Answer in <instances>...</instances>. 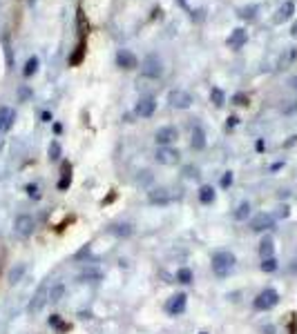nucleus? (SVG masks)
Masks as SVG:
<instances>
[{
  "label": "nucleus",
  "instance_id": "40",
  "mask_svg": "<svg viewBox=\"0 0 297 334\" xmlns=\"http://www.w3.org/2000/svg\"><path fill=\"white\" fill-rule=\"evenodd\" d=\"M291 272H293V274H297V256H295V259H293V265H291Z\"/></svg>",
  "mask_w": 297,
  "mask_h": 334
},
{
  "label": "nucleus",
  "instance_id": "27",
  "mask_svg": "<svg viewBox=\"0 0 297 334\" xmlns=\"http://www.w3.org/2000/svg\"><path fill=\"white\" fill-rule=\"evenodd\" d=\"M25 270H27V267L22 265V263H18L16 267H11V270H9V277H7V281H9V285H16V283L20 281L22 277H25Z\"/></svg>",
  "mask_w": 297,
  "mask_h": 334
},
{
  "label": "nucleus",
  "instance_id": "13",
  "mask_svg": "<svg viewBox=\"0 0 297 334\" xmlns=\"http://www.w3.org/2000/svg\"><path fill=\"white\" fill-rule=\"evenodd\" d=\"M293 14H295V2H293V0H286V2L275 11L273 22H275V25H284V22H288L293 18Z\"/></svg>",
  "mask_w": 297,
  "mask_h": 334
},
{
  "label": "nucleus",
  "instance_id": "5",
  "mask_svg": "<svg viewBox=\"0 0 297 334\" xmlns=\"http://www.w3.org/2000/svg\"><path fill=\"white\" fill-rule=\"evenodd\" d=\"M248 227H250V232H255V234L268 232V230L275 227V216L268 214V212H259V214H255L253 219L248 221Z\"/></svg>",
  "mask_w": 297,
  "mask_h": 334
},
{
  "label": "nucleus",
  "instance_id": "11",
  "mask_svg": "<svg viewBox=\"0 0 297 334\" xmlns=\"http://www.w3.org/2000/svg\"><path fill=\"white\" fill-rule=\"evenodd\" d=\"M45 303H49V285L47 283H42L40 287H38V292L34 294V298L29 301V312H40L42 308H45Z\"/></svg>",
  "mask_w": 297,
  "mask_h": 334
},
{
  "label": "nucleus",
  "instance_id": "41",
  "mask_svg": "<svg viewBox=\"0 0 297 334\" xmlns=\"http://www.w3.org/2000/svg\"><path fill=\"white\" fill-rule=\"evenodd\" d=\"M27 96H29V89L22 87V89H20V98H27Z\"/></svg>",
  "mask_w": 297,
  "mask_h": 334
},
{
  "label": "nucleus",
  "instance_id": "2",
  "mask_svg": "<svg viewBox=\"0 0 297 334\" xmlns=\"http://www.w3.org/2000/svg\"><path fill=\"white\" fill-rule=\"evenodd\" d=\"M277 303H279V292L273 290V287H266V290H261V292L255 297L253 308L257 310V312H268V310L275 308Z\"/></svg>",
  "mask_w": 297,
  "mask_h": 334
},
{
  "label": "nucleus",
  "instance_id": "19",
  "mask_svg": "<svg viewBox=\"0 0 297 334\" xmlns=\"http://www.w3.org/2000/svg\"><path fill=\"white\" fill-rule=\"evenodd\" d=\"M65 292H67V287H65V283H54V285H49V303H60L65 298Z\"/></svg>",
  "mask_w": 297,
  "mask_h": 334
},
{
  "label": "nucleus",
  "instance_id": "8",
  "mask_svg": "<svg viewBox=\"0 0 297 334\" xmlns=\"http://www.w3.org/2000/svg\"><path fill=\"white\" fill-rule=\"evenodd\" d=\"M34 227H36V223H34V216H29V214H18L16 221H14V232H16L20 239L32 236Z\"/></svg>",
  "mask_w": 297,
  "mask_h": 334
},
{
  "label": "nucleus",
  "instance_id": "37",
  "mask_svg": "<svg viewBox=\"0 0 297 334\" xmlns=\"http://www.w3.org/2000/svg\"><path fill=\"white\" fill-rule=\"evenodd\" d=\"M237 123H239V118H237V116H230V118H228V123H226V127H228V130H233V127L237 125Z\"/></svg>",
  "mask_w": 297,
  "mask_h": 334
},
{
  "label": "nucleus",
  "instance_id": "24",
  "mask_svg": "<svg viewBox=\"0 0 297 334\" xmlns=\"http://www.w3.org/2000/svg\"><path fill=\"white\" fill-rule=\"evenodd\" d=\"M38 67H40V60H38V56H32V58H27V63H25V69H22V76H25V78H32L34 74L38 72Z\"/></svg>",
  "mask_w": 297,
  "mask_h": 334
},
{
  "label": "nucleus",
  "instance_id": "9",
  "mask_svg": "<svg viewBox=\"0 0 297 334\" xmlns=\"http://www.w3.org/2000/svg\"><path fill=\"white\" fill-rule=\"evenodd\" d=\"M154 158H157V163H159V165L172 167V165H177V163L181 161V151L175 149V147H159V149H157V154H154Z\"/></svg>",
  "mask_w": 297,
  "mask_h": 334
},
{
  "label": "nucleus",
  "instance_id": "20",
  "mask_svg": "<svg viewBox=\"0 0 297 334\" xmlns=\"http://www.w3.org/2000/svg\"><path fill=\"white\" fill-rule=\"evenodd\" d=\"M107 232H110V234H114V236H119V239H127V236L134 234V227L130 223H117V225H112Z\"/></svg>",
  "mask_w": 297,
  "mask_h": 334
},
{
  "label": "nucleus",
  "instance_id": "38",
  "mask_svg": "<svg viewBox=\"0 0 297 334\" xmlns=\"http://www.w3.org/2000/svg\"><path fill=\"white\" fill-rule=\"evenodd\" d=\"M288 85H291V87L297 92V76H291V78H288Z\"/></svg>",
  "mask_w": 297,
  "mask_h": 334
},
{
  "label": "nucleus",
  "instance_id": "43",
  "mask_svg": "<svg viewBox=\"0 0 297 334\" xmlns=\"http://www.w3.org/2000/svg\"><path fill=\"white\" fill-rule=\"evenodd\" d=\"M201 334H208V332H201Z\"/></svg>",
  "mask_w": 297,
  "mask_h": 334
},
{
  "label": "nucleus",
  "instance_id": "7",
  "mask_svg": "<svg viewBox=\"0 0 297 334\" xmlns=\"http://www.w3.org/2000/svg\"><path fill=\"white\" fill-rule=\"evenodd\" d=\"M177 138H179V130L172 127V125H163V127H159V130L154 131V141H157V145L159 147H170Z\"/></svg>",
  "mask_w": 297,
  "mask_h": 334
},
{
  "label": "nucleus",
  "instance_id": "10",
  "mask_svg": "<svg viewBox=\"0 0 297 334\" xmlns=\"http://www.w3.org/2000/svg\"><path fill=\"white\" fill-rule=\"evenodd\" d=\"M148 201L152 205H170L172 201H175V196H172V192H170L168 187H154V189H150L148 192Z\"/></svg>",
  "mask_w": 297,
  "mask_h": 334
},
{
  "label": "nucleus",
  "instance_id": "15",
  "mask_svg": "<svg viewBox=\"0 0 297 334\" xmlns=\"http://www.w3.org/2000/svg\"><path fill=\"white\" fill-rule=\"evenodd\" d=\"M246 42H248V34H246V29H241V27H239V29H235V32L228 36L226 45H228L230 49H241Z\"/></svg>",
  "mask_w": 297,
  "mask_h": 334
},
{
  "label": "nucleus",
  "instance_id": "3",
  "mask_svg": "<svg viewBox=\"0 0 297 334\" xmlns=\"http://www.w3.org/2000/svg\"><path fill=\"white\" fill-rule=\"evenodd\" d=\"M141 76L143 78H150V80H159L163 76V63L157 54H148L141 65Z\"/></svg>",
  "mask_w": 297,
  "mask_h": 334
},
{
  "label": "nucleus",
  "instance_id": "30",
  "mask_svg": "<svg viewBox=\"0 0 297 334\" xmlns=\"http://www.w3.org/2000/svg\"><path fill=\"white\" fill-rule=\"evenodd\" d=\"M47 154H49V161H59V158H60V145H59V141H52V143H49Z\"/></svg>",
  "mask_w": 297,
  "mask_h": 334
},
{
  "label": "nucleus",
  "instance_id": "34",
  "mask_svg": "<svg viewBox=\"0 0 297 334\" xmlns=\"http://www.w3.org/2000/svg\"><path fill=\"white\" fill-rule=\"evenodd\" d=\"M183 174H186L188 178H197V176H199V169H197V167H186V169H183Z\"/></svg>",
  "mask_w": 297,
  "mask_h": 334
},
{
  "label": "nucleus",
  "instance_id": "18",
  "mask_svg": "<svg viewBox=\"0 0 297 334\" xmlns=\"http://www.w3.org/2000/svg\"><path fill=\"white\" fill-rule=\"evenodd\" d=\"M197 196H199V203L212 205V203H215V199H217V192H215V187H212V185H201V187H199V192H197Z\"/></svg>",
  "mask_w": 297,
  "mask_h": 334
},
{
  "label": "nucleus",
  "instance_id": "12",
  "mask_svg": "<svg viewBox=\"0 0 297 334\" xmlns=\"http://www.w3.org/2000/svg\"><path fill=\"white\" fill-rule=\"evenodd\" d=\"M137 116H141V118H150V116L157 111V98L154 96H143V98L137 103Z\"/></svg>",
  "mask_w": 297,
  "mask_h": 334
},
{
  "label": "nucleus",
  "instance_id": "32",
  "mask_svg": "<svg viewBox=\"0 0 297 334\" xmlns=\"http://www.w3.org/2000/svg\"><path fill=\"white\" fill-rule=\"evenodd\" d=\"M233 181H235L233 172H226V174H223V176H221V187H223V189H228L230 185H233Z\"/></svg>",
  "mask_w": 297,
  "mask_h": 334
},
{
  "label": "nucleus",
  "instance_id": "14",
  "mask_svg": "<svg viewBox=\"0 0 297 334\" xmlns=\"http://www.w3.org/2000/svg\"><path fill=\"white\" fill-rule=\"evenodd\" d=\"M117 65L121 69H137L139 67V58L134 56L130 49H119V54H117Z\"/></svg>",
  "mask_w": 297,
  "mask_h": 334
},
{
  "label": "nucleus",
  "instance_id": "23",
  "mask_svg": "<svg viewBox=\"0 0 297 334\" xmlns=\"http://www.w3.org/2000/svg\"><path fill=\"white\" fill-rule=\"evenodd\" d=\"M101 278H103V272L96 270V267H85V270L79 274V281H83V283H87V281H101Z\"/></svg>",
  "mask_w": 297,
  "mask_h": 334
},
{
  "label": "nucleus",
  "instance_id": "21",
  "mask_svg": "<svg viewBox=\"0 0 297 334\" xmlns=\"http://www.w3.org/2000/svg\"><path fill=\"white\" fill-rule=\"evenodd\" d=\"M250 203L248 201H241V203L235 207V212H233V219L237 221V223H241V221H248V216H250Z\"/></svg>",
  "mask_w": 297,
  "mask_h": 334
},
{
  "label": "nucleus",
  "instance_id": "42",
  "mask_svg": "<svg viewBox=\"0 0 297 334\" xmlns=\"http://www.w3.org/2000/svg\"><path fill=\"white\" fill-rule=\"evenodd\" d=\"M291 36H293V38H297V22H295V25H293V29H291Z\"/></svg>",
  "mask_w": 297,
  "mask_h": 334
},
{
  "label": "nucleus",
  "instance_id": "35",
  "mask_svg": "<svg viewBox=\"0 0 297 334\" xmlns=\"http://www.w3.org/2000/svg\"><path fill=\"white\" fill-rule=\"evenodd\" d=\"M281 111H284V114H293V111H297V103L293 100V105H286V107H281Z\"/></svg>",
  "mask_w": 297,
  "mask_h": 334
},
{
  "label": "nucleus",
  "instance_id": "33",
  "mask_svg": "<svg viewBox=\"0 0 297 334\" xmlns=\"http://www.w3.org/2000/svg\"><path fill=\"white\" fill-rule=\"evenodd\" d=\"M233 103L235 105H248V96H246V94H235L233 96Z\"/></svg>",
  "mask_w": 297,
  "mask_h": 334
},
{
  "label": "nucleus",
  "instance_id": "31",
  "mask_svg": "<svg viewBox=\"0 0 297 334\" xmlns=\"http://www.w3.org/2000/svg\"><path fill=\"white\" fill-rule=\"evenodd\" d=\"M25 192L29 199H40V187H38V183H29L25 187Z\"/></svg>",
  "mask_w": 297,
  "mask_h": 334
},
{
  "label": "nucleus",
  "instance_id": "17",
  "mask_svg": "<svg viewBox=\"0 0 297 334\" xmlns=\"http://www.w3.org/2000/svg\"><path fill=\"white\" fill-rule=\"evenodd\" d=\"M14 120H16V111L11 110V107H2V110H0V134H2V131H9L11 125H14Z\"/></svg>",
  "mask_w": 297,
  "mask_h": 334
},
{
  "label": "nucleus",
  "instance_id": "36",
  "mask_svg": "<svg viewBox=\"0 0 297 334\" xmlns=\"http://www.w3.org/2000/svg\"><path fill=\"white\" fill-rule=\"evenodd\" d=\"M49 325H56V328H63V325H60V318H59V314H52V318H49Z\"/></svg>",
  "mask_w": 297,
  "mask_h": 334
},
{
  "label": "nucleus",
  "instance_id": "6",
  "mask_svg": "<svg viewBox=\"0 0 297 334\" xmlns=\"http://www.w3.org/2000/svg\"><path fill=\"white\" fill-rule=\"evenodd\" d=\"M188 308V294L186 292H177L172 294V297L168 298V303H165V312L170 314V316H179V314H183Z\"/></svg>",
  "mask_w": 297,
  "mask_h": 334
},
{
  "label": "nucleus",
  "instance_id": "26",
  "mask_svg": "<svg viewBox=\"0 0 297 334\" xmlns=\"http://www.w3.org/2000/svg\"><path fill=\"white\" fill-rule=\"evenodd\" d=\"M257 11H259L257 5H246L237 11V16L241 18V20H255V18H257Z\"/></svg>",
  "mask_w": 297,
  "mask_h": 334
},
{
  "label": "nucleus",
  "instance_id": "22",
  "mask_svg": "<svg viewBox=\"0 0 297 334\" xmlns=\"http://www.w3.org/2000/svg\"><path fill=\"white\" fill-rule=\"evenodd\" d=\"M259 256L261 259H271V256H275V241H273L271 236H266V239L259 243Z\"/></svg>",
  "mask_w": 297,
  "mask_h": 334
},
{
  "label": "nucleus",
  "instance_id": "29",
  "mask_svg": "<svg viewBox=\"0 0 297 334\" xmlns=\"http://www.w3.org/2000/svg\"><path fill=\"white\" fill-rule=\"evenodd\" d=\"M261 272H266V274H273V272H277V267H279V263H277L275 256H271V259H261Z\"/></svg>",
  "mask_w": 297,
  "mask_h": 334
},
{
  "label": "nucleus",
  "instance_id": "4",
  "mask_svg": "<svg viewBox=\"0 0 297 334\" xmlns=\"http://www.w3.org/2000/svg\"><path fill=\"white\" fill-rule=\"evenodd\" d=\"M192 103L195 100H192L190 92H186V89H170L168 92V105L175 107V110H190Z\"/></svg>",
  "mask_w": 297,
  "mask_h": 334
},
{
  "label": "nucleus",
  "instance_id": "16",
  "mask_svg": "<svg viewBox=\"0 0 297 334\" xmlns=\"http://www.w3.org/2000/svg\"><path fill=\"white\" fill-rule=\"evenodd\" d=\"M190 145H192V149H197V151L206 149L208 141H206V131H203V127H199V125H195V127H192V138H190Z\"/></svg>",
  "mask_w": 297,
  "mask_h": 334
},
{
  "label": "nucleus",
  "instance_id": "39",
  "mask_svg": "<svg viewBox=\"0 0 297 334\" xmlns=\"http://www.w3.org/2000/svg\"><path fill=\"white\" fill-rule=\"evenodd\" d=\"M42 120H45V123H52V114H49V111H42Z\"/></svg>",
  "mask_w": 297,
  "mask_h": 334
},
{
  "label": "nucleus",
  "instance_id": "28",
  "mask_svg": "<svg viewBox=\"0 0 297 334\" xmlns=\"http://www.w3.org/2000/svg\"><path fill=\"white\" fill-rule=\"evenodd\" d=\"M210 100L215 103V107H223L226 105V94L221 87H212L210 89Z\"/></svg>",
  "mask_w": 297,
  "mask_h": 334
},
{
  "label": "nucleus",
  "instance_id": "25",
  "mask_svg": "<svg viewBox=\"0 0 297 334\" xmlns=\"http://www.w3.org/2000/svg\"><path fill=\"white\" fill-rule=\"evenodd\" d=\"M192 281H195V274H192L190 267H179V270H177V283H181V285H190Z\"/></svg>",
  "mask_w": 297,
  "mask_h": 334
},
{
  "label": "nucleus",
  "instance_id": "1",
  "mask_svg": "<svg viewBox=\"0 0 297 334\" xmlns=\"http://www.w3.org/2000/svg\"><path fill=\"white\" fill-rule=\"evenodd\" d=\"M212 265V274L217 278H228L235 272V265H237V256L230 250H217L210 259Z\"/></svg>",
  "mask_w": 297,
  "mask_h": 334
}]
</instances>
